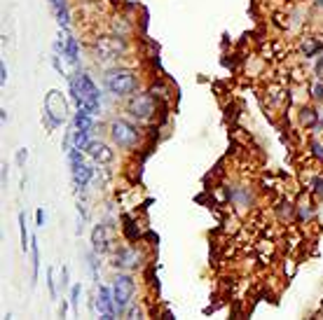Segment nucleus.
<instances>
[{"instance_id":"obj_1","label":"nucleus","mask_w":323,"mask_h":320,"mask_svg":"<svg viewBox=\"0 0 323 320\" xmlns=\"http://www.w3.org/2000/svg\"><path fill=\"white\" fill-rule=\"evenodd\" d=\"M71 96L78 103V107H89L91 112L96 115L101 107V94L96 89V84L89 75L78 72L75 77H71Z\"/></svg>"},{"instance_id":"obj_2","label":"nucleus","mask_w":323,"mask_h":320,"mask_svg":"<svg viewBox=\"0 0 323 320\" xmlns=\"http://www.w3.org/2000/svg\"><path fill=\"white\" fill-rule=\"evenodd\" d=\"M106 89L113 94V96H131L136 91V75L131 71H124V68H117V71H110L106 75Z\"/></svg>"},{"instance_id":"obj_3","label":"nucleus","mask_w":323,"mask_h":320,"mask_svg":"<svg viewBox=\"0 0 323 320\" xmlns=\"http://www.w3.org/2000/svg\"><path fill=\"white\" fill-rule=\"evenodd\" d=\"M136 285L131 281V276L126 274H117L115 283H113V299H115V309L117 313H124L131 304V297H134Z\"/></svg>"},{"instance_id":"obj_4","label":"nucleus","mask_w":323,"mask_h":320,"mask_svg":"<svg viewBox=\"0 0 323 320\" xmlns=\"http://www.w3.org/2000/svg\"><path fill=\"white\" fill-rule=\"evenodd\" d=\"M110 138L115 142L117 147H134L136 141H138V129L134 124H129L126 119H115L113 124H110Z\"/></svg>"},{"instance_id":"obj_5","label":"nucleus","mask_w":323,"mask_h":320,"mask_svg":"<svg viewBox=\"0 0 323 320\" xmlns=\"http://www.w3.org/2000/svg\"><path fill=\"white\" fill-rule=\"evenodd\" d=\"M45 115L49 117V124L56 126L66 119V101L59 91H49L45 98Z\"/></svg>"},{"instance_id":"obj_6","label":"nucleus","mask_w":323,"mask_h":320,"mask_svg":"<svg viewBox=\"0 0 323 320\" xmlns=\"http://www.w3.org/2000/svg\"><path fill=\"white\" fill-rule=\"evenodd\" d=\"M129 112L138 119H148L155 112V101L150 94H136L129 103Z\"/></svg>"},{"instance_id":"obj_7","label":"nucleus","mask_w":323,"mask_h":320,"mask_svg":"<svg viewBox=\"0 0 323 320\" xmlns=\"http://www.w3.org/2000/svg\"><path fill=\"white\" fill-rule=\"evenodd\" d=\"M96 309H99V316H103V318L117 316L115 299H113V287H108V285H101L99 287V292H96Z\"/></svg>"},{"instance_id":"obj_8","label":"nucleus","mask_w":323,"mask_h":320,"mask_svg":"<svg viewBox=\"0 0 323 320\" xmlns=\"http://www.w3.org/2000/svg\"><path fill=\"white\" fill-rule=\"evenodd\" d=\"M115 269H124V271H131L141 264V255L136 252L134 248H120L115 252V259H113Z\"/></svg>"},{"instance_id":"obj_9","label":"nucleus","mask_w":323,"mask_h":320,"mask_svg":"<svg viewBox=\"0 0 323 320\" xmlns=\"http://www.w3.org/2000/svg\"><path fill=\"white\" fill-rule=\"evenodd\" d=\"M87 152H89L91 159L101 161V164H108V161H113V150H108V145H103V142L89 141V145H87Z\"/></svg>"},{"instance_id":"obj_10","label":"nucleus","mask_w":323,"mask_h":320,"mask_svg":"<svg viewBox=\"0 0 323 320\" xmlns=\"http://www.w3.org/2000/svg\"><path fill=\"white\" fill-rule=\"evenodd\" d=\"M94 129V112L89 107H78L75 112V131H91Z\"/></svg>"},{"instance_id":"obj_11","label":"nucleus","mask_w":323,"mask_h":320,"mask_svg":"<svg viewBox=\"0 0 323 320\" xmlns=\"http://www.w3.org/2000/svg\"><path fill=\"white\" fill-rule=\"evenodd\" d=\"M49 5H52L54 14H56V21H59V26H61V28H68V24H71V14H68V2H66V0H49Z\"/></svg>"},{"instance_id":"obj_12","label":"nucleus","mask_w":323,"mask_h":320,"mask_svg":"<svg viewBox=\"0 0 323 320\" xmlns=\"http://www.w3.org/2000/svg\"><path fill=\"white\" fill-rule=\"evenodd\" d=\"M91 246H94V252H106L108 250V236H106V227L103 224L94 227V231H91Z\"/></svg>"},{"instance_id":"obj_13","label":"nucleus","mask_w":323,"mask_h":320,"mask_svg":"<svg viewBox=\"0 0 323 320\" xmlns=\"http://www.w3.org/2000/svg\"><path fill=\"white\" fill-rule=\"evenodd\" d=\"M73 180H75V187H78V189H84V187L89 185V180H91V169L87 166V164H82V166H78V169H73Z\"/></svg>"},{"instance_id":"obj_14","label":"nucleus","mask_w":323,"mask_h":320,"mask_svg":"<svg viewBox=\"0 0 323 320\" xmlns=\"http://www.w3.org/2000/svg\"><path fill=\"white\" fill-rule=\"evenodd\" d=\"M63 56L68 59V63H78V40L73 36H66V45H63Z\"/></svg>"},{"instance_id":"obj_15","label":"nucleus","mask_w":323,"mask_h":320,"mask_svg":"<svg viewBox=\"0 0 323 320\" xmlns=\"http://www.w3.org/2000/svg\"><path fill=\"white\" fill-rule=\"evenodd\" d=\"M87 145H89V131H73V147L87 150Z\"/></svg>"},{"instance_id":"obj_16","label":"nucleus","mask_w":323,"mask_h":320,"mask_svg":"<svg viewBox=\"0 0 323 320\" xmlns=\"http://www.w3.org/2000/svg\"><path fill=\"white\" fill-rule=\"evenodd\" d=\"M31 259H33V274H31V278H33V283L38 281V267H40V255H38V241L33 239L31 241Z\"/></svg>"},{"instance_id":"obj_17","label":"nucleus","mask_w":323,"mask_h":320,"mask_svg":"<svg viewBox=\"0 0 323 320\" xmlns=\"http://www.w3.org/2000/svg\"><path fill=\"white\" fill-rule=\"evenodd\" d=\"M300 122L307 126H314L316 124V112L312 110V107H305L302 112H300Z\"/></svg>"},{"instance_id":"obj_18","label":"nucleus","mask_w":323,"mask_h":320,"mask_svg":"<svg viewBox=\"0 0 323 320\" xmlns=\"http://www.w3.org/2000/svg\"><path fill=\"white\" fill-rule=\"evenodd\" d=\"M19 224H21V248L28 250V229H26V217L19 215Z\"/></svg>"},{"instance_id":"obj_19","label":"nucleus","mask_w":323,"mask_h":320,"mask_svg":"<svg viewBox=\"0 0 323 320\" xmlns=\"http://www.w3.org/2000/svg\"><path fill=\"white\" fill-rule=\"evenodd\" d=\"M80 292H82L80 285H73L71 287V306L73 309H78V297H80Z\"/></svg>"},{"instance_id":"obj_20","label":"nucleus","mask_w":323,"mask_h":320,"mask_svg":"<svg viewBox=\"0 0 323 320\" xmlns=\"http://www.w3.org/2000/svg\"><path fill=\"white\" fill-rule=\"evenodd\" d=\"M47 285H49V294L56 297V285H54V271L52 269H47Z\"/></svg>"},{"instance_id":"obj_21","label":"nucleus","mask_w":323,"mask_h":320,"mask_svg":"<svg viewBox=\"0 0 323 320\" xmlns=\"http://www.w3.org/2000/svg\"><path fill=\"white\" fill-rule=\"evenodd\" d=\"M314 192L323 199V178H316V180H314Z\"/></svg>"},{"instance_id":"obj_22","label":"nucleus","mask_w":323,"mask_h":320,"mask_svg":"<svg viewBox=\"0 0 323 320\" xmlns=\"http://www.w3.org/2000/svg\"><path fill=\"white\" fill-rule=\"evenodd\" d=\"M314 98H319V101H323V84L321 82H319V84H314Z\"/></svg>"},{"instance_id":"obj_23","label":"nucleus","mask_w":323,"mask_h":320,"mask_svg":"<svg viewBox=\"0 0 323 320\" xmlns=\"http://www.w3.org/2000/svg\"><path fill=\"white\" fill-rule=\"evenodd\" d=\"M312 147H314V154H316V157H319V159H323V145H321V142H314Z\"/></svg>"},{"instance_id":"obj_24","label":"nucleus","mask_w":323,"mask_h":320,"mask_svg":"<svg viewBox=\"0 0 323 320\" xmlns=\"http://www.w3.org/2000/svg\"><path fill=\"white\" fill-rule=\"evenodd\" d=\"M36 220H38V227H42V224H45V211H42V208L36 213Z\"/></svg>"},{"instance_id":"obj_25","label":"nucleus","mask_w":323,"mask_h":320,"mask_svg":"<svg viewBox=\"0 0 323 320\" xmlns=\"http://www.w3.org/2000/svg\"><path fill=\"white\" fill-rule=\"evenodd\" d=\"M5 80H7V68H5V63L0 66V82L5 84Z\"/></svg>"},{"instance_id":"obj_26","label":"nucleus","mask_w":323,"mask_h":320,"mask_svg":"<svg viewBox=\"0 0 323 320\" xmlns=\"http://www.w3.org/2000/svg\"><path fill=\"white\" fill-rule=\"evenodd\" d=\"M17 161H19V164H21V161H26V150L19 152V154H17Z\"/></svg>"},{"instance_id":"obj_27","label":"nucleus","mask_w":323,"mask_h":320,"mask_svg":"<svg viewBox=\"0 0 323 320\" xmlns=\"http://www.w3.org/2000/svg\"><path fill=\"white\" fill-rule=\"evenodd\" d=\"M321 71H323V59H321L319 63H316V72H321Z\"/></svg>"},{"instance_id":"obj_28","label":"nucleus","mask_w":323,"mask_h":320,"mask_svg":"<svg viewBox=\"0 0 323 320\" xmlns=\"http://www.w3.org/2000/svg\"><path fill=\"white\" fill-rule=\"evenodd\" d=\"M316 7H323V0H316Z\"/></svg>"}]
</instances>
